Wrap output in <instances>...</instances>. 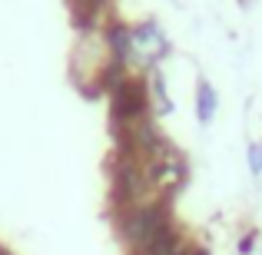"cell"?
I'll return each mask as SVG.
<instances>
[{
    "mask_svg": "<svg viewBox=\"0 0 262 255\" xmlns=\"http://www.w3.org/2000/svg\"><path fill=\"white\" fill-rule=\"evenodd\" d=\"M169 225H173V222H169V212H166V205H160V202L133 205V209H126V212H123V219H120L123 239H126L136 252L146 249V245L153 242L156 236H163Z\"/></svg>",
    "mask_w": 262,
    "mask_h": 255,
    "instance_id": "6da1fadb",
    "label": "cell"
},
{
    "mask_svg": "<svg viewBox=\"0 0 262 255\" xmlns=\"http://www.w3.org/2000/svg\"><path fill=\"white\" fill-rule=\"evenodd\" d=\"M113 123L116 129L123 126H133V123L146 120V109H149V96H146V86L140 83V80L129 77L123 86H116L113 93Z\"/></svg>",
    "mask_w": 262,
    "mask_h": 255,
    "instance_id": "7a4b0ae2",
    "label": "cell"
},
{
    "mask_svg": "<svg viewBox=\"0 0 262 255\" xmlns=\"http://www.w3.org/2000/svg\"><path fill=\"white\" fill-rule=\"evenodd\" d=\"M133 50H143L146 57L166 53V33L160 30L156 20H143V24L133 27Z\"/></svg>",
    "mask_w": 262,
    "mask_h": 255,
    "instance_id": "3957f363",
    "label": "cell"
},
{
    "mask_svg": "<svg viewBox=\"0 0 262 255\" xmlns=\"http://www.w3.org/2000/svg\"><path fill=\"white\" fill-rule=\"evenodd\" d=\"M103 37H106V47H110V53H113V60H120V63H126L136 53L133 50V27H126L123 20H113Z\"/></svg>",
    "mask_w": 262,
    "mask_h": 255,
    "instance_id": "277c9868",
    "label": "cell"
},
{
    "mask_svg": "<svg viewBox=\"0 0 262 255\" xmlns=\"http://www.w3.org/2000/svg\"><path fill=\"white\" fill-rule=\"evenodd\" d=\"M212 116H216V89L209 86V80H199L196 86V120L203 126H209Z\"/></svg>",
    "mask_w": 262,
    "mask_h": 255,
    "instance_id": "5b68a950",
    "label": "cell"
},
{
    "mask_svg": "<svg viewBox=\"0 0 262 255\" xmlns=\"http://www.w3.org/2000/svg\"><path fill=\"white\" fill-rule=\"evenodd\" d=\"M153 96L160 100V113H169V109H173V103H169V96H166V83H163L160 73H153Z\"/></svg>",
    "mask_w": 262,
    "mask_h": 255,
    "instance_id": "8992f818",
    "label": "cell"
},
{
    "mask_svg": "<svg viewBox=\"0 0 262 255\" xmlns=\"http://www.w3.org/2000/svg\"><path fill=\"white\" fill-rule=\"evenodd\" d=\"M249 169H252V176H262V146L259 143L249 146Z\"/></svg>",
    "mask_w": 262,
    "mask_h": 255,
    "instance_id": "52a82bcc",
    "label": "cell"
},
{
    "mask_svg": "<svg viewBox=\"0 0 262 255\" xmlns=\"http://www.w3.org/2000/svg\"><path fill=\"white\" fill-rule=\"evenodd\" d=\"M252 245H256V232H249V236L239 242V255H249V252H252Z\"/></svg>",
    "mask_w": 262,
    "mask_h": 255,
    "instance_id": "ba28073f",
    "label": "cell"
},
{
    "mask_svg": "<svg viewBox=\"0 0 262 255\" xmlns=\"http://www.w3.org/2000/svg\"><path fill=\"white\" fill-rule=\"evenodd\" d=\"M186 255H209V252H206V249H189Z\"/></svg>",
    "mask_w": 262,
    "mask_h": 255,
    "instance_id": "9c48e42d",
    "label": "cell"
}]
</instances>
